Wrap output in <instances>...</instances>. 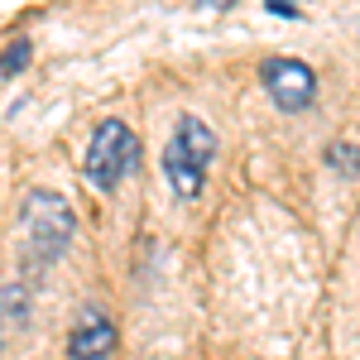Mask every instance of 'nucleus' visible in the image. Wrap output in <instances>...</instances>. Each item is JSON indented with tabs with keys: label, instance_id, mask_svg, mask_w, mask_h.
Wrapping results in <instances>:
<instances>
[{
	"label": "nucleus",
	"instance_id": "obj_1",
	"mask_svg": "<svg viewBox=\"0 0 360 360\" xmlns=\"http://www.w3.org/2000/svg\"><path fill=\"white\" fill-rule=\"evenodd\" d=\"M20 221H25V259L34 264V269L53 264L58 255L72 245V236H77V217H72V207H68L58 193H49V188H39V193L25 197Z\"/></svg>",
	"mask_w": 360,
	"mask_h": 360
},
{
	"label": "nucleus",
	"instance_id": "obj_2",
	"mask_svg": "<svg viewBox=\"0 0 360 360\" xmlns=\"http://www.w3.org/2000/svg\"><path fill=\"white\" fill-rule=\"evenodd\" d=\"M135 159H139L135 130H130L125 120H101L96 135H91V144H86V178H91L101 193H111L115 183L135 168Z\"/></svg>",
	"mask_w": 360,
	"mask_h": 360
},
{
	"label": "nucleus",
	"instance_id": "obj_3",
	"mask_svg": "<svg viewBox=\"0 0 360 360\" xmlns=\"http://www.w3.org/2000/svg\"><path fill=\"white\" fill-rule=\"evenodd\" d=\"M259 82L274 96L278 111H303V106H312V96H317V72L307 63H298V58H269L259 68Z\"/></svg>",
	"mask_w": 360,
	"mask_h": 360
},
{
	"label": "nucleus",
	"instance_id": "obj_4",
	"mask_svg": "<svg viewBox=\"0 0 360 360\" xmlns=\"http://www.w3.org/2000/svg\"><path fill=\"white\" fill-rule=\"evenodd\" d=\"M115 351V327L101 317V307H82L77 327L68 336V356L72 360H106Z\"/></svg>",
	"mask_w": 360,
	"mask_h": 360
},
{
	"label": "nucleus",
	"instance_id": "obj_5",
	"mask_svg": "<svg viewBox=\"0 0 360 360\" xmlns=\"http://www.w3.org/2000/svg\"><path fill=\"white\" fill-rule=\"evenodd\" d=\"M168 144H173V149H183V154H188L197 168H207L212 159H217V135H212V130H207V125H202L197 115H183Z\"/></svg>",
	"mask_w": 360,
	"mask_h": 360
},
{
	"label": "nucleus",
	"instance_id": "obj_6",
	"mask_svg": "<svg viewBox=\"0 0 360 360\" xmlns=\"http://www.w3.org/2000/svg\"><path fill=\"white\" fill-rule=\"evenodd\" d=\"M25 322H29V293L20 283L0 288V351H5V341L15 332H25Z\"/></svg>",
	"mask_w": 360,
	"mask_h": 360
},
{
	"label": "nucleus",
	"instance_id": "obj_7",
	"mask_svg": "<svg viewBox=\"0 0 360 360\" xmlns=\"http://www.w3.org/2000/svg\"><path fill=\"white\" fill-rule=\"evenodd\" d=\"M25 63H29V44H25V39H15V49L0 58V72H20Z\"/></svg>",
	"mask_w": 360,
	"mask_h": 360
},
{
	"label": "nucleus",
	"instance_id": "obj_8",
	"mask_svg": "<svg viewBox=\"0 0 360 360\" xmlns=\"http://www.w3.org/2000/svg\"><path fill=\"white\" fill-rule=\"evenodd\" d=\"M351 154H356V149H351V139H346V144H332V164L341 168L346 178H356V164H351Z\"/></svg>",
	"mask_w": 360,
	"mask_h": 360
}]
</instances>
